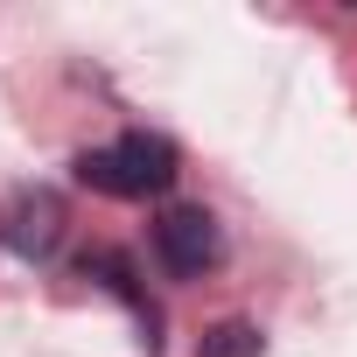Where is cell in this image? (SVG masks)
Returning a JSON list of instances; mask_svg holds the SVG:
<instances>
[{
	"label": "cell",
	"mask_w": 357,
	"mask_h": 357,
	"mask_svg": "<svg viewBox=\"0 0 357 357\" xmlns=\"http://www.w3.org/2000/svg\"><path fill=\"white\" fill-rule=\"evenodd\" d=\"M77 183L98 197H161L175 183V147L161 133H119L112 147L77 154Z\"/></svg>",
	"instance_id": "obj_1"
},
{
	"label": "cell",
	"mask_w": 357,
	"mask_h": 357,
	"mask_svg": "<svg viewBox=\"0 0 357 357\" xmlns=\"http://www.w3.org/2000/svg\"><path fill=\"white\" fill-rule=\"evenodd\" d=\"M197 357H259V329H252L245 315H231V322H218V329H204V343H197Z\"/></svg>",
	"instance_id": "obj_4"
},
{
	"label": "cell",
	"mask_w": 357,
	"mask_h": 357,
	"mask_svg": "<svg viewBox=\"0 0 357 357\" xmlns=\"http://www.w3.org/2000/svg\"><path fill=\"white\" fill-rule=\"evenodd\" d=\"M56 238H63V204H56L50 190H36V197H15V204H8V245H15L22 259H50V252H56Z\"/></svg>",
	"instance_id": "obj_3"
},
{
	"label": "cell",
	"mask_w": 357,
	"mask_h": 357,
	"mask_svg": "<svg viewBox=\"0 0 357 357\" xmlns=\"http://www.w3.org/2000/svg\"><path fill=\"white\" fill-rule=\"evenodd\" d=\"M154 252L168 273H183V280H204L218 259H225V238H218V218L204 204H168L154 218Z\"/></svg>",
	"instance_id": "obj_2"
}]
</instances>
